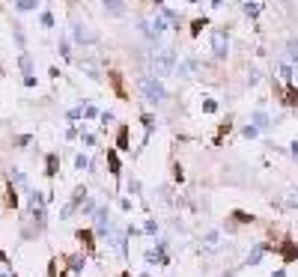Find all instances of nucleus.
<instances>
[{
    "label": "nucleus",
    "instance_id": "nucleus-50",
    "mask_svg": "<svg viewBox=\"0 0 298 277\" xmlns=\"http://www.w3.org/2000/svg\"><path fill=\"white\" fill-rule=\"evenodd\" d=\"M149 3H152V6H155V9H161V6H167V3H164V0H149Z\"/></svg>",
    "mask_w": 298,
    "mask_h": 277
},
{
    "label": "nucleus",
    "instance_id": "nucleus-38",
    "mask_svg": "<svg viewBox=\"0 0 298 277\" xmlns=\"http://www.w3.org/2000/svg\"><path fill=\"white\" fill-rule=\"evenodd\" d=\"M99 120H102V128H110V125L117 122V113H113V110H102V117H99Z\"/></svg>",
    "mask_w": 298,
    "mask_h": 277
},
{
    "label": "nucleus",
    "instance_id": "nucleus-40",
    "mask_svg": "<svg viewBox=\"0 0 298 277\" xmlns=\"http://www.w3.org/2000/svg\"><path fill=\"white\" fill-rule=\"evenodd\" d=\"M143 233H146V236H158V221L155 218H149V221L143 224Z\"/></svg>",
    "mask_w": 298,
    "mask_h": 277
},
{
    "label": "nucleus",
    "instance_id": "nucleus-29",
    "mask_svg": "<svg viewBox=\"0 0 298 277\" xmlns=\"http://www.w3.org/2000/svg\"><path fill=\"white\" fill-rule=\"evenodd\" d=\"M230 221L239 226V224H254V215H247V212H242V209H236L233 215H230Z\"/></svg>",
    "mask_w": 298,
    "mask_h": 277
},
{
    "label": "nucleus",
    "instance_id": "nucleus-53",
    "mask_svg": "<svg viewBox=\"0 0 298 277\" xmlns=\"http://www.w3.org/2000/svg\"><path fill=\"white\" fill-rule=\"evenodd\" d=\"M141 277H149V271H143V274H141Z\"/></svg>",
    "mask_w": 298,
    "mask_h": 277
},
{
    "label": "nucleus",
    "instance_id": "nucleus-34",
    "mask_svg": "<svg viewBox=\"0 0 298 277\" xmlns=\"http://www.w3.org/2000/svg\"><path fill=\"white\" fill-rule=\"evenodd\" d=\"M260 81H263V75H260V69H250V72H247V89L260 87Z\"/></svg>",
    "mask_w": 298,
    "mask_h": 277
},
{
    "label": "nucleus",
    "instance_id": "nucleus-31",
    "mask_svg": "<svg viewBox=\"0 0 298 277\" xmlns=\"http://www.w3.org/2000/svg\"><path fill=\"white\" fill-rule=\"evenodd\" d=\"M260 134H263V131H260V128H257L254 122H247L245 128H242V137H245V140H257Z\"/></svg>",
    "mask_w": 298,
    "mask_h": 277
},
{
    "label": "nucleus",
    "instance_id": "nucleus-44",
    "mask_svg": "<svg viewBox=\"0 0 298 277\" xmlns=\"http://www.w3.org/2000/svg\"><path fill=\"white\" fill-rule=\"evenodd\" d=\"M120 209H123L125 215H128V212L134 209V200H128V197H123V200H120Z\"/></svg>",
    "mask_w": 298,
    "mask_h": 277
},
{
    "label": "nucleus",
    "instance_id": "nucleus-48",
    "mask_svg": "<svg viewBox=\"0 0 298 277\" xmlns=\"http://www.w3.org/2000/svg\"><path fill=\"white\" fill-rule=\"evenodd\" d=\"M289 155L298 161V140H292V143H289Z\"/></svg>",
    "mask_w": 298,
    "mask_h": 277
},
{
    "label": "nucleus",
    "instance_id": "nucleus-32",
    "mask_svg": "<svg viewBox=\"0 0 298 277\" xmlns=\"http://www.w3.org/2000/svg\"><path fill=\"white\" fill-rule=\"evenodd\" d=\"M96 143H99V137H96L93 131H84V128H81V146H87V149H93Z\"/></svg>",
    "mask_w": 298,
    "mask_h": 277
},
{
    "label": "nucleus",
    "instance_id": "nucleus-22",
    "mask_svg": "<svg viewBox=\"0 0 298 277\" xmlns=\"http://www.w3.org/2000/svg\"><path fill=\"white\" fill-rule=\"evenodd\" d=\"M278 78H281L283 84H292V81H295V66H289V63L283 60L281 66H278Z\"/></svg>",
    "mask_w": 298,
    "mask_h": 277
},
{
    "label": "nucleus",
    "instance_id": "nucleus-28",
    "mask_svg": "<svg viewBox=\"0 0 298 277\" xmlns=\"http://www.w3.org/2000/svg\"><path fill=\"white\" fill-rule=\"evenodd\" d=\"M125 191H128L131 197H141V194H143L141 179H137V176H128V182H125Z\"/></svg>",
    "mask_w": 298,
    "mask_h": 277
},
{
    "label": "nucleus",
    "instance_id": "nucleus-21",
    "mask_svg": "<svg viewBox=\"0 0 298 277\" xmlns=\"http://www.w3.org/2000/svg\"><path fill=\"white\" fill-rule=\"evenodd\" d=\"M281 104H286V107H298V84H295V81H292V84H286Z\"/></svg>",
    "mask_w": 298,
    "mask_h": 277
},
{
    "label": "nucleus",
    "instance_id": "nucleus-2",
    "mask_svg": "<svg viewBox=\"0 0 298 277\" xmlns=\"http://www.w3.org/2000/svg\"><path fill=\"white\" fill-rule=\"evenodd\" d=\"M176 63H179V51H176L173 45H161V48H152L149 54V72L155 75V78H170L176 72Z\"/></svg>",
    "mask_w": 298,
    "mask_h": 277
},
{
    "label": "nucleus",
    "instance_id": "nucleus-33",
    "mask_svg": "<svg viewBox=\"0 0 298 277\" xmlns=\"http://www.w3.org/2000/svg\"><path fill=\"white\" fill-rule=\"evenodd\" d=\"M89 161H93L89 155L78 152V155H75V170H89Z\"/></svg>",
    "mask_w": 298,
    "mask_h": 277
},
{
    "label": "nucleus",
    "instance_id": "nucleus-23",
    "mask_svg": "<svg viewBox=\"0 0 298 277\" xmlns=\"http://www.w3.org/2000/svg\"><path fill=\"white\" fill-rule=\"evenodd\" d=\"M117 149L120 152H128L131 149V143H128V125H120V131H117Z\"/></svg>",
    "mask_w": 298,
    "mask_h": 277
},
{
    "label": "nucleus",
    "instance_id": "nucleus-24",
    "mask_svg": "<svg viewBox=\"0 0 298 277\" xmlns=\"http://www.w3.org/2000/svg\"><path fill=\"white\" fill-rule=\"evenodd\" d=\"M209 27V15H200V18H194L191 21V39H197V36L203 33Z\"/></svg>",
    "mask_w": 298,
    "mask_h": 277
},
{
    "label": "nucleus",
    "instance_id": "nucleus-5",
    "mask_svg": "<svg viewBox=\"0 0 298 277\" xmlns=\"http://www.w3.org/2000/svg\"><path fill=\"white\" fill-rule=\"evenodd\" d=\"M69 36H72V42H75L78 48H93V45H99V33H96L89 24H84V21H72Z\"/></svg>",
    "mask_w": 298,
    "mask_h": 277
},
{
    "label": "nucleus",
    "instance_id": "nucleus-30",
    "mask_svg": "<svg viewBox=\"0 0 298 277\" xmlns=\"http://www.w3.org/2000/svg\"><path fill=\"white\" fill-rule=\"evenodd\" d=\"M15 9L18 12H36L39 9V0H15Z\"/></svg>",
    "mask_w": 298,
    "mask_h": 277
},
{
    "label": "nucleus",
    "instance_id": "nucleus-3",
    "mask_svg": "<svg viewBox=\"0 0 298 277\" xmlns=\"http://www.w3.org/2000/svg\"><path fill=\"white\" fill-rule=\"evenodd\" d=\"M212 57L218 60V63H227L230 57V27L227 24H218V27H212Z\"/></svg>",
    "mask_w": 298,
    "mask_h": 277
},
{
    "label": "nucleus",
    "instance_id": "nucleus-39",
    "mask_svg": "<svg viewBox=\"0 0 298 277\" xmlns=\"http://www.w3.org/2000/svg\"><path fill=\"white\" fill-rule=\"evenodd\" d=\"M99 117H102V110L96 104H84V120H99Z\"/></svg>",
    "mask_w": 298,
    "mask_h": 277
},
{
    "label": "nucleus",
    "instance_id": "nucleus-10",
    "mask_svg": "<svg viewBox=\"0 0 298 277\" xmlns=\"http://www.w3.org/2000/svg\"><path fill=\"white\" fill-rule=\"evenodd\" d=\"M102 9L110 18H125L128 15V0H102Z\"/></svg>",
    "mask_w": 298,
    "mask_h": 277
},
{
    "label": "nucleus",
    "instance_id": "nucleus-20",
    "mask_svg": "<svg viewBox=\"0 0 298 277\" xmlns=\"http://www.w3.org/2000/svg\"><path fill=\"white\" fill-rule=\"evenodd\" d=\"M283 51H286V63L289 66H298V36H289L286 39V48Z\"/></svg>",
    "mask_w": 298,
    "mask_h": 277
},
{
    "label": "nucleus",
    "instance_id": "nucleus-9",
    "mask_svg": "<svg viewBox=\"0 0 298 277\" xmlns=\"http://www.w3.org/2000/svg\"><path fill=\"white\" fill-rule=\"evenodd\" d=\"M250 122H254V125H257V128H260V131H271V128H274V125H281V120H274V117H271V113H268V110H265L263 104H260V107H254V110H250Z\"/></svg>",
    "mask_w": 298,
    "mask_h": 277
},
{
    "label": "nucleus",
    "instance_id": "nucleus-8",
    "mask_svg": "<svg viewBox=\"0 0 298 277\" xmlns=\"http://www.w3.org/2000/svg\"><path fill=\"white\" fill-rule=\"evenodd\" d=\"M200 69V60L194 57V54H185V57H179V63H176V78H182V81H191L194 75Z\"/></svg>",
    "mask_w": 298,
    "mask_h": 277
},
{
    "label": "nucleus",
    "instance_id": "nucleus-12",
    "mask_svg": "<svg viewBox=\"0 0 298 277\" xmlns=\"http://www.w3.org/2000/svg\"><path fill=\"white\" fill-rule=\"evenodd\" d=\"M221 242H224V236H221V229L215 226V229H209V233L203 236V250H206V253H215V250L221 247Z\"/></svg>",
    "mask_w": 298,
    "mask_h": 277
},
{
    "label": "nucleus",
    "instance_id": "nucleus-36",
    "mask_svg": "<svg viewBox=\"0 0 298 277\" xmlns=\"http://www.w3.org/2000/svg\"><path fill=\"white\" fill-rule=\"evenodd\" d=\"M39 24H42V30H51V27H54V12L45 9V12L39 15Z\"/></svg>",
    "mask_w": 298,
    "mask_h": 277
},
{
    "label": "nucleus",
    "instance_id": "nucleus-25",
    "mask_svg": "<svg viewBox=\"0 0 298 277\" xmlns=\"http://www.w3.org/2000/svg\"><path fill=\"white\" fill-rule=\"evenodd\" d=\"M84 268H87V253H78V257H72V260H69V271L81 274Z\"/></svg>",
    "mask_w": 298,
    "mask_h": 277
},
{
    "label": "nucleus",
    "instance_id": "nucleus-37",
    "mask_svg": "<svg viewBox=\"0 0 298 277\" xmlns=\"http://www.w3.org/2000/svg\"><path fill=\"white\" fill-rule=\"evenodd\" d=\"M57 51H60V57H66V60H72V42H69V39H60Z\"/></svg>",
    "mask_w": 298,
    "mask_h": 277
},
{
    "label": "nucleus",
    "instance_id": "nucleus-52",
    "mask_svg": "<svg viewBox=\"0 0 298 277\" xmlns=\"http://www.w3.org/2000/svg\"><path fill=\"white\" fill-rule=\"evenodd\" d=\"M120 277H131V274H128V271H123V274H120Z\"/></svg>",
    "mask_w": 298,
    "mask_h": 277
},
{
    "label": "nucleus",
    "instance_id": "nucleus-46",
    "mask_svg": "<svg viewBox=\"0 0 298 277\" xmlns=\"http://www.w3.org/2000/svg\"><path fill=\"white\" fill-rule=\"evenodd\" d=\"M78 134H81V131H78L75 125H69V128H66V140H75V137H78Z\"/></svg>",
    "mask_w": 298,
    "mask_h": 277
},
{
    "label": "nucleus",
    "instance_id": "nucleus-45",
    "mask_svg": "<svg viewBox=\"0 0 298 277\" xmlns=\"http://www.w3.org/2000/svg\"><path fill=\"white\" fill-rule=\"evenodd\" d=\"M173 182H179V185L185 182V173H182V167H179V164L173 167Z\"/></svg>",
    "mask_w": 298,
    "mask_h": 277
},
{
    "label": "nucleus",
    "instance_id": "nucleus-26",
    "mask_svg": "<svg viewBox=\"0 0 298 277\" xmlns=\"http://www.w3.org/2000/svg\"><path fill=\"white\" fill-rule=\"evenodd\" d=\"M152 27H155V33H158V36H164V33H167V30H170V24H167V18L161 15V12H155V15H152Z\"/></svg>",
    "mask_w": 298,
    "mask_h": 277
},
{
    "label": "nucleus",
    "instance_id": "nucleus-51",
    "mask_svg": "<svg viewBox=\"0 0 298 277\" xmlns=\"http://www.w3.org/2000/svg\"><path fill=\"white\" fill-rule=\"evenodd\" d=\"M0 277H12V274H9V271H0Z\"/></svg>",
    "mask_w": 298,
    "mask_h": 277
},
{
    "label": "nucleus",
    "instance_id": "nucleus-13",
    "mask_svg": "<svg viewBox=\"0 0 298 277\" xmlns=\"http://www.w3.org/2000/svg\"><path fill=\"white\" fill-rule=\"evenodd\" d=\"M78 69L84 72L89 81H102V72H99V66L93 63V57H81V60H78Z\"/></svg>",
    "mask_w": 298,
    "mask_h": 277
},
{
    "label": "nucleus",
    "instance_id": "nucleus-47",
    "mask_svg": "<svg viewBox=\"0 0 298 277\" xmlns=\"http://www.w3.org/2000/svg\"><path fill=\"white\" fill-rule=\"evenodd\" d=\"M209 6H212V9H224V6H227V0H209Z\"/></svg>",
    "mask_w": 298,
    "mask_h": 277
},
{
    "label": "nucleus",
    "instance_id": "nucleus-4",
    "mask_svg": "<svg viewBox=\"0 0 298 277\" xmlns=\"http://www.w3.org/2000/svg\"><path fill=\"white\" fill-rule=\"evenodd\" d=\"M143 260H146V265L152 268H167L170 265V239H155V244L143 253Z\"/></svg>",
    "mask_w": 298,
    "mask_h": 277
},
{
    "label": "nucleus",
    "instance_id": "nucleus-15",
    "mask_svg": "<svg viewBox=\"0 0 298 277\" xmlns=\"http://www.w3.org/2000/svg\"><path fill=\"white\" fill-rule=\"evenodd\" d=\"M158 12H161V15L167 18V24H170V30H176V33L182 30V24H185V21H182V12H176V9H170V6H161Z\"/></svg>",
    "mask_w": 298,
    "mask_h": 277
},
{
    "label": "nucleus",
    "instance_id": "nucleus-1",
    "mask_svg": "<svg viewBox=\"0 0 298 277\" xmlns=\"http://www.w3.org/2000/svg\"><path fill=\"white\" fill-rule=\"evenodd\" d=\"M134 84H137L141 99L149 104V107H164L167 99H170V93H167V87H164V81L155 78L152 72H141V75L134 78Z\"/></svg>",
    "mask_w": 298,
    "mask_h": 277
},
{
    "label": "nucleus",
    "instance_id": "nucleus-42",
    "mask_svg": "<svg viewBox=\"0 0 298 277\" xmlns=\"http://www.w3.org/2000/svg\"><path fill=\"white\" fill-rule=\"evenodd\" d=\"M286 209H298V188L289 191V197H286Z\"/></svg>",
    "mask_w": 298,
    "mask_h": 277
},
{
    "label": "nucleus",
    "instance_id": "nucleus-17",
    "mask_svg": "<svg viewBox=\"0 0 298 277\" xmlns=\"http://www.w3.org/2000/svg\"><path fill=\"white\" fill-rule=\"evenodd\" d=\"M96 229H78V242H81V247L87 250V253H93L96 250Z\"/></svg>",
    "mask_w": 298,
    "mask_h": 277
},
{
    "label": "nucleus",
    "instance_id": "nucleus-49",
    "mask_svg": "<svg viewBox=\"0 0 298 277\" xmlns=\"http://www.w3.org/2000/svg\"><path fill=\"white\" fill-rule=\"evenodd\" d=\"M271 277H286V268H283V265H281L278 271H271Z\"/></svg>",
    "mask_w": 298,
    "mask_h": 277
},
{
    "label": "nucleus",
    "instance_id": "nucleus-6",
    "mask_svg": "<svg viewBox=\"0 0 298 277\" xmlns=\"http://www.w3.org/2000/svg\"><path fill=\"white\" fill-rule=\"evenodd\" d=\"M271 250H274V244H268V242H254V244H250V250H247L245 262H242L239 268H257V265L265 260V253H271Z\"/></svg>",
    "mask_w": 298,
    "mask_h": 277
},
{
    "label": "nucleus",
    "instance_id": "nucleus-16",
    "mask_svg": "<svg viewBox=\"0 0 298 277\" xmlns=\"http://www.w3.org/2000/svg\"><path fill=\"white\" fill-rule=\"evenodd\" d=\"M263 12V0H242V15L250 18V21H257Z\"/></svg>",
    "mask_w": 298,
    "mask_h": 277
},
{
    "label": "nucleus",
    "instance_id": "nucleus-27",
    "mask_svg": "<svg viewBox=\"0 0 298 277\" xmlns=\"http://www.w3.org/2000/svg\"><path fill=\"white\" fill-rule=\"evenodd\" d=\"M96 209H99L96 197H87V200L81 203V218H93V215H96Z\"/></svg>",
    "mask_w": 298,
    "mask_h": 277
},
{
    "label": "nucleus",
    "instance_id": "nucleus-19",
    "mask_svg": "<svg viewBox=\"0 0 298 277\" xmlns=\"http://www.w3.org/2000/svg\"><path fill=\"white\" fill-rule=\"evenodd\" d=\"M18 69H21V75H24V78H33V57H30V51H21V54H18Z\"/></svg>",
    "mask_w": 298,
    "mask_h": 277
},
{
    "label": "nucleus",
    "instance_id": "nucleus-54",
    "mask_svg": "<svg viewBox=\"0 0 298 277\" xmlns=\"http://www.w3.org/2000/svg\"><path fill=\"white\" fill-rule=\"evenodd\" d=\"M295 84H298V72H295Z\"/></svg>",
    "mask_w": 298,
    "mask_h": 277
},
{
    "label": "nucleus",
    "instance_id": "nucleus-7",
    "mask_svg": "<svg viewBox=\"0 0 298 277\" xmlns=\"http://www.w3.org/2000/svg\"><path fill=\"white\" fill-rule=\"evenodd\" d=\"M93 221H96V236H99V239H107V233L113 229L110 206H107V203H99V209H96V215H93Z\"/></svg>",
    "mask_w": 298,
    "mask_h": 277
},
{
    "label": "nucleus",
    "instance_id": "nucleus-14",
    "mask_svg": "<svg viewBox=\"0 0 298 277\" xmlns=\"http://www.w3.org/2000/svg\"><path fill=\"white\" fill-rule=\"evenodd\" d=\"M107 173L113 179L123 176V161H120V149H107Z\"/></svg>",
    "mask_w": 298,
    "mask_h": 277
},
{
    "label": "nucleus",
    "instance_id": "nucleus-43",
    "mask_svg": "<svg viewBox=\"0 0 298 277\" xmlns=\"http://www.w3.org/2000/svg\"><path fill=\"white\" fill-rule=\"evenodd\" d=\"M203 113H218V102L215 99H206L203 102Z\"/></svg>",
    "mask_w": 298,
    "mask_h": 277
},
{
    "label": "nucleus",
    "instance_id": "nucleus-41",
    "mask_svg": "<svg viewBox=\"0 0 298 277\" xmlns=\"http://www.w3.org/2000/svg\"><path fill=\"white\" fill-rule=\"evenodd\" d=\"M72 122H78V120H84V104H78V107H72L69 113H66Z\"/></svg>",
    "mask_w": 298,
    "mask_h": 277
},
{
    "label": "nucleus",
    "instance_id": "nucleus-35",
    "mask_svg": "<svg viewBox=\"0 0 298 277\" xmlns=\"http://www.w3.org/2000/svg\"><path fill=\"white\" fill-rule=\"evenodd\" d=\"M57 167H60V158H57V152H51V155H48V170H45V173L51 176H57Z\"/></svg>",
    "mask_w": 298,
    "mask_h": 277
},
{
    "label": "nucleus",
    "instance_id": "nucleus-11",
    "mask_svg": "<svg viewBox=\"0 0 298 277\" xmlns=\"http://www.w3.org/2000/svg\"><path fill=\"white\" fill-rule=\"evenodd\" d=\"M107 84L113 87V93H117V99H123V102H128V89H125V78L120 75V72H107Z\"/></svg>",
    "mask_w": 298,
    "mask_h": 277
},
{
    "label": "nucleus",
    "instance_id": "nucleus-18",
    "mask_svg": "<svg viewBox=\"0 0 298 277\" xmlns=\"http://www.w3.org/2000/svg\"><path fill=\"white\" fill-rule=\"evenodd\" d=\"M141 122H143V146H146V143H149V140H152V134H155V117H152V113H143L141 117ZM141 146V149H143Z\"/></svg>",
    "mask_w": 298,
    "mask_h": 277
}]
</instances>
